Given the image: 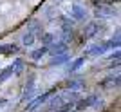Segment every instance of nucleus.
I'll list each match as a JSON object with an SVG mask.
<instances>
[{"mask_svg": "<svg viewBox=\"0 0 121 112\" xmlns=\"http://www.w3.org/2000/svg\"><path fill=\"white\" fill-rule=\"evenodd\" d=\"M72 11H74V16H76V18H83V16H85V11L81 9V7H78V5H74Z\"/></svg>", "mask_w": 121, "mask_h": 112, "instance_id": "1", "label": "nucleus"}, {"mask_svg": "<svg viewBox=\"0 0 121 112\" xmlns=\"http://www.w3.org/2000/svg\"><path fill=\"white\" fill-rule=\"evenodd\" d=\"M0 51L5 52V54H9V52H16V51H18V47H15V45H9V47H0Z\"/></svg>", "mask_w": 121, "mask_h": 112, "instance_id": "2", "label": "nucleus"}, {"mask_svg": "<svg viewBox=\"0 0 121 112\" xmlns=\"http://www.w3.org/2000/svg\"><path fill=\"white\" fill-rule=\"evenodd\" d=\"M33 42H35V34H33V33H29V34L24 36V43H25V45H31Z\"/></svg>", "mask_w": 121, "mask_h": 112, "instance_id": "3", "label": "nucleus"}, {"mask_svg": "<svg viewBox=\"0 0 121 112\" xmlns=\"http://www.w3.org/2000/svg\"><path fill=\"white\" fill-rule=\"evenodd\" d=\"M96 33V24H89L87 26V33H85V36H92Z\"/></svg>", "mask_w": 121, "mask_h": 112, "instance_id": "4", "label": "nucleus"}, {"mask_svg": "<svg viewBox=\"0 0 121 112\" xmlns=\"http://www.w3.org/2000/svg\"><path fill=\"white\" fill-rule=\"evenodd\" d=\"M65 51V43H58L56 47H52V52L54 54H58V52H63Z\"/></svg>", "mask_w": 121, "mask_h": 112, "instance_id": "5", "label": "nucleus"}, {"mask_svg": "<svg viewBox=\"0 0 121 112\" xmlns=\"http://www.w3.org/2000/svg\"><path fill=\"white\" fill-rule=\"evenodd\" d=\"M22 67H24V61L18 60V61L15 63V67H11V69H13V72H20V71H22Z\"/></svg>", "mask_w": 121, "mask_h": 112, "instance_id": "6", "label": "nucleus"}, {"mask_svg": "<svg viewBox=\"0 0 121 112\" xmlns=\"http://www.w3.org/2000/svg\"><path fill=\"white\" fill-rule=\"evenodd\" d=\"M45 51H47V49H38V51H35L33 54H31V58H35V60H36V58H42V54H43Z\"/></svg>", "mask_w": 121, "mask_h": 112, "instance_id": "7", "label": "nucleus"}, {"mask_svg": "<svg viewBox=\"0 0 121 112\" xmlns=\"http://www.w3.org/2000/svg\"><path fill=\"white\" fill-rule=\"evenodd\" d=\"M81 87H83V83H81V82H72L71 85H69V89H74V90H80Z\"/></svg>", "mask_w": 121, "mask_h": 112, "instance_id": "8", "label": "nucleus"}, {"mask_svg": "<svg viewBox=\"0 0 121 112\" xmlns=\"http://www.w3.org/2000/svg\"><path fill=\"white\" fill-rule=\"evenodd\" d=\"M42 40H43V43H51L52 36H51V34H43V36H42Z\"/></svg>", "mask_w": 121, "mask_h": 112, "instance_id": "9", "label": "nucleus"}, {"mask_svg": "<svg viewBox=\"0 0 121 112\" xmlns=\"http://www.w3.org/2000/svg\"><path fill=\"white\" fill-rule=\"evenodd\" d=\"M81 61H83V60H81V58H80V60H76V63H74V65H72V69H76V67H80V65H81Z\"/></svg>", "mask_w": 121, "mask_h": 112, "instance_id": "10", "label": "nucleus"}]
</instances>
